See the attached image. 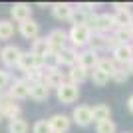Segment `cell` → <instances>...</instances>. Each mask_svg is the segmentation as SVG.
<instances>
[{"label": "cell", "mask_w": 133, "mask_h": 133, "mask_svg": "<svg viewBox=\"0 0 133 133\" xmlns=\"http://www.w3.org/2000/svg\"><path fill=\"white\" fill-rule=\"evenodd\" d=\"M46 40H48V44H50V48H52V56H56L60 50L68 48L66 42L70 40V34H68L66 30H62V28H56V30H52V32L46 36Z\"/></svg>", "instance_id": "cell-1"}, {"label": "cell", "mask_w": 133, "mask_h": 133, "mask_svg": "<svg viewBox=\"0 0 133 133\" xmlns=\"http://www.w3.org/2000/svg\"><path fill=\"white\" fill-rule=\"evenodd\" d=\"M56 95L62 103H74L79 97V88L72 82H64L60 88L56 89Z\"/></svg>", "instance_id": "cell-2"}, {"label": "cell", "mask_w": 133, "mask_h": 133, "mask_svg": "<svg viewBox=\"0 0 133 133\" xmlns=\"http://www.w3.org/2000/svg\"><path fill=\"white\" fill-rule=\"evenodd\" d=\"M24 52L18 48V46H4L2 50H0V60H2V64L8 68H14L20 64V60H22Z\"/></svg>", "instance_id": "cell-3"}, {"label": "cell", "mask_w": 133, "mask_h": 133, "mask_svg": "<svg viewBox=\"0 0 133 133\" xmlns=\"http://www.w3.org/2000/svg\"><path fill=\"white\" fill-rule=\"evenodd\" d=\"M70 42H72V46L76 48V46H85L89 44V40H91V30H89L88 26H72V30H70Z\"/></svg>", "instance_id": "cell-4"}, {"label": "cell", "mask_w": 133, "mask_h": 133, "mask_svg": "<svg viewBox=\"0 0 133 133\" xmlns=\"http://www.w3.org/2000/svg\"><path fill=\"white\" fill-rule=\"evenodd\" d=\"M42 72H44V83L48 88H60L62 83H64V74L58 70L56 66H42Z\"/></svg>", "instance_id": "cell-5"}, {"label": "cell", "mask_w": 133, "mask_h": 133, "mask_svg": "<svg viewBox=\"0 0 133 133\" xmlns=\"http://www.w3.org/2000/svg\"><path fill=\"white\" fill-rule=\"evenodd\" d=\"M72 121L78 123L79 127H88L89 123H94V115H91V107L88 105H78L72 111Z\"/></svg>", "instance_id": "cell-6"}, {"label": "cell", "mask_w": 133, "mask_h": 133, "mask_svg": "<svg viewBox=\"0 0 133 133\" xmlns=\"http://www.w3.org/2000/svg\"><path fill=\"white\" fill-rule=\"evenodd\" d=\"M111 58L121 64V66H127L129 62L133 60V46L131 44H119L115 50H111Z\"/></svg>", "instance_id": "cell-7"}, {"label": "cell", "mask_w": 133, "mask_h": 133, "mask_svg": "<svg viewBox=\"0 0 133 133\" xmlns=\"http://www.w3.org/2000/svg\"><path fill=\"white\" fill-rule=\"evenodd\" d=\"M56 62L60 64V66H78V60H79V54L76 52V48H64V50H60L58 54L54 56Z\"/></svg>", "instance_id": "cell-8"}, {"label": "cell", "mask_w": 133, "mask_h": 133, "mask_svg": "<svg viewBox=\"0 0 133 133\" xmlns=\"http://www.w3.org/2000/svg\"><path fill=\"white\" fill-rule=\"evenodd\" d=\"M30 83L26 82V79H14L12 82V85L8 88V94L14 97V99H26V97H30Z\"/></svg>", "instance_id": "cell-9"}, {"label": "cell", "mask_w": 133, "mask_h": 133, "mask_svg": "<svg viewBox=\"0 0 133 133\" xmlns=\"http://www.w3.org/2000/svg\"><path fill=\"white\" fill-rule=\"evenodd\" d=\"M48 121H50L54 133H68L70 127H72V117L64 115V113H56V115H52Z\"/></svg>", "instance_id": "cell-10"}, {"label": "cell", "mask_w": 133, "mask_h": 133, "mask_svg": "<svg viewBox=\"0 0 133 133\" xmlns=\"http://www.w3.org/2000/svg\"><path fill=\"white\" fill-rule=\"evenodd\" d=\"M10 16L16 20V22H26V20H30L32 18V8H30V4H26V2H16V4H12L10 8Z\"/></svg>", "instance_id": "cell-11"}, {"label": "cell", "mask_w": 133, "mask_h": 133, "mask_svg": "<svg viewBox=\"0 0 133 133\" xmlns=\"http://www.w3.org/2000/svg\"><path fill=\"white\" fill-rule=\"evenodd\" d=\"M117 30V22L113 14H99V20H97V30L95 32L99 34H109Z\"/></svg>", "instance_id": "cell-12"}, {"label": "cell", "mask_w": 133, "mask_h": 133, "mask_svg": "<svg viewBox=\"0 0 133 133\" xmlns=\"http://www.w3.org/2000/svg\"><path fill=\"white\" fill-rule=\"evenodd\" d=\"M42 66H44V60L36 58L32 52H24L22 60H20V64H18V68H20L24 74L30 72V70H34V68H42Z\"/></svg>", "instance_id": "cell-13"}, {"label": "cell", "mask_w": 133, "mask_h": 133, "mask_svg": "<svg viewBox=\"0 0 133 133\" xmlns=\"http://www.w3.org/2000/svg\"><path fill=\"white\" fill-rule=\"evenodd\" d=\"M32 52L36 58H40V60H46L48 56H52V48L50 44H48V40L46 38H38V40H34L32 42Z\"/></svg>", "instance_id": "cell-14"}, {"label": "cell", "mask_w": 133, "mask_h": 133, "mask_svg": "<svg viewBox=\"0 0 133 133\" xmlns=\"http://www.w3.org/2000/svg\"><path fill=\"white\" fill-rule=\"evenodd\" d=\"M20 34H22L26 40H38V34H40V24L34 20V18H30V20H26V22L20 24Z\"/></svg>", "instance_id": "cell-15"}, {"label": "cell", "mask_w": 133, "mask_h": 133, "mask_svg": "<svg viewBox=\"0 0 133 133\" xmlns=\"http://www.w3.org/2000/svg\"><path fill=\"white\" fill-rule=\"evenodd\" d=\"M97 62H99V58H97V52H91V50H85L79 54V60L78 64L82 68H85L88 72H91V70H95L97 68Z\"/></svg>", "instance_id": "cell-16"}, {"label": "cell", "mask_w": 133, "mask_h": 133, "mask_svg": "<svg viewBox=\"0 0 133 133\" xmlns=\"http://www.w3.org/2000/svg\"><path fill=\"white\" fill-rule=\"evenodd\" d=\"M74 8L72 4H68V2H58V4L52 6V12H54V16L58 20H72V14H74Z\"/></svg>", "instance_id": "cell-17"}, {"label": "cell", "mask_w": 133, "mask_h": 133, "mask_svg": "<svg viewBox=\"0 0 133 133\" xmlns=\"http://www.w3.org/2000/svg\"><path fill=\"white\" fill-rule=\"evenodd\" d=\"M88 78H89V72L85 70V68H82L79 64H78V66H74V68H70V72H68V79H70L72 83H76V85L83 83Z\"/></svg>", "instance_id": "cell-18"}, {"label": "cell", "mask_w": 133, "mask_h": 133, "mask_svg": "<svg viewBox=\"0 0 133 133\" xmlns=\"http://www.w3.org/2000/svg\"><path fill=\"white\" fill-rule=\"evenodd\" d=\"M91 115H94L95 123L107 121V119H111V107L107 103H97V105L91 107Z\"/></svg>", "instance_id": "cell-19"}, {"label": "cell", "mask_w": 133, "mask_h": 133, "mask_svg": "<svg viewBox=\"0 0 133 133\" xmlns=\"http://www.w3.org/2000/svg\"><path fill=\"white\" fill-rule=\"evenodd\" d=\"M48 95H50V88H48L44 82L34 83L32 88H30V97H32L34 101H44V99H48Z\"/></svg>", "instance_id": "cell-20"}, {"label": "cell", "mask_w": 133, "mask_h": 133, "mask_svg": "<svg viewBox=\"0 0 133 133\" xmlns=\"http://www.w3.org/2000/svg\"><path fill=\"white\" fill-rule=\"evenodd\" d=\"M88 46H89V50H91V52L107 50V36H105V34H99V32H94Z\"/></svg>", "instance_id": "cell-21"}, {"label": "cell", "mask_w": 133, "mask_h": 133, "mask_svg": "<svg viewBox=\"0 0 133 133\" xmlns=\"http://www.w3.org/2000/svg\"><path fill=\"white\" fill-rule=\"evenodd\" d=\"M115 22H117V28H125V26H133V16L129 8H123V10H117L115 14Z\"/></svg>", "instance_id": "cell-22"}, {"label": "cell", "mask_w": 133, "mask_h": 133, "mask_svg": "<svg viewBox=\"0 0 133 133\" xmlns=\"http://www.w3.org/2000/svg\"><path fill=\"white\" fill-rule=\"evenodd\" d=\"M119 44H133V26H125V28H117L113 32Z\"/></svg>", "instance_id": "cell-23"}, {"label": "cell", "mask_w": 133, "mask_h": 133, "mask_svg": "<svg viewBox=\"0 0 133 133\" xmlns=\"http://www.w3.org/2000/svg\"><path fill=\"white\" fill-rule=\"evenodd\" d=\"M88 18H89V12L83 10L82 6H78L72 14V24L74 26H88Z\"/></svg>", "instance_id": "cell-24"}, {"label": "cell", "mask_w": 133, "mask_h": 133, "mask_svg": "<svg viewBox=\"0 0 133 133\" xmlns=\"http://www.w3.org/2000/svg\"><path fill=\"white\" fill-rule=\"evenodd\" d=\"M117 62L113 60V58H99V62H97V70H101V72L109 74V76H113L117 70Z\"/></svg>", "instance_id": "cell-25"}, {"label": "cell", "mask_w": 133, "mask_h": 133, "mask_svg": "<svg viewBox=\"0 0 133 133\" xmlns=\"http://www.w3.org/2000/svg\"><path fill=\"white\" fill-rule=\"evenodd\" d=\"M89 78H91V82H94L95 85H105V83L111 79V76L95 68V70H91V72H89Z\"/></svg>", "instance_id": "cell-26"}, {"label": "cell", "mask_w": 133, "mask_h": 133, "mask_svg": "<svg viewBox=\"0 0 133 133\" xmlns=\"http://www.w3.org/2000/svg\"><path fill=\"white\" fill-rule=\"evenodd\" d=\"M14 36V24L10 20H0V40H10Z\"/></svg>", "instance_id": "cell-27"}, {"label": "cell", "mask_w": 133, "mask_h": 133, "mask_svg": "<svg viewBox=\"0 0 133 133\" xmlns=\"http://www.w3.org/2000/svg\"><path fill=\"white\" fill-rule=\"evenodd\" d=\"M12 105H16V103H14V97H12L8 91H0V113L4 115Z\"/></svg>", "instance_id": "cell-28"}, {"label": "cell", "mask_w": 133, "mask_h": 133, "mask_svg": "<svg viewBox=\"0 0 133 133\" xmlns=\"http://www.w3.org/2000/svg\"><path fill=\"white\" fill-rule=\"evenodd\" d=\"M8 133H28V123L24 119H14L8 123Z\"/></svg>", "instance_id": "cell-29"}, {"label": "cell", "mask_w": 133, "mask_h": 133, "mask_svg": "<svg viewBox=\"0 0 133 133\" xmlns=\"http://www.w3.org/2000/svg\"><path fill=\"white\" fill-rule=\"evenodd\" d=\"M32 133H54V131H52V125L48 119H38L32 125Z\"/></svg>", "instance_id": "cell-30"}, {"label": "cell", "mask_w": 133, "mask_h": 133, "mask_svg": "<svg viewBox=\"0 0 133 133\" xmlns=\"http://www.w3.org/2000/svg\"><path fill=\"white\" fill-rule=\"evenodd\" d=\"M129 76H131V74H129L127 66H121V68H117V70H115V74L111 76V79H113V82H117V83H123V82H127Z\"/></svg>", "instance_id": "cell-31"}, {"label": "cell", "mask_w": 133, "mask_h": 133, "mask_svg": "<svg viewBox=\"0 0 133 133\" xmlns=\"http://www.w3.org/2000/svg\"><path fill=\"white\" fill-rule=\"evenodd\" d=\"M115 123L111 121V119H107V121H101L95 125V133H115Z\"/></svg>", "instance_id": "cell-32"}, {"label": "cell", "mask_w": 133, "mask_h": 133, "mask_svg": "<svg viewBox=\"0 0 133 133\" xmlns=\"http://www.w3.org/2000/svg\"><path fill=\"white\" fill-rule=\"evenodd\" d=\"M8 83H10V74L6 70H0V91H4Z\"/></svg>", "instance_id": "cell-33"}, {"label": "cell", "mask_w": 133, "mask_h": 133, "mask_svg": "<svg viewBox=\"0 0 133 133\" xmlns=\"http://www.w3.org/2000/svg\"><path fill=\"white\" fill-rule=\"evenodd\" d=\"M127 109L133 113V95H129V99H127Z\"/></svg>", "instance_id": "cell-34"}, {"label": "cell", "mask_w": 133, "mask_h": 133, "mask_svg": "<svg viewBox=\"0 0 133 133\" xmlns=\"http://www.w3.org/2000/svg\"><path fill=\"white\" fill-rule=\"evenodd\" d=\"M127 70H129V74H131V76H133V60H131V62H129V64H127Z\"/></svg>", "instance_id": "cell-35"}, {"label": "cell", "mask_w": 133, "mask_h": 133, "mask_svg": "<svg viewBox=\"0 0 133 133\" xmlns=\"http://www.w3.org/2000/svg\"><path fill=\"white\" fill-rule=\"evenodd\" d=\"M2 117H4V115H2V113H0V121H2Z\"/></svg>", "instance_id": "cell-36"}, {"label": "cell", "mask_w": 133, "mask_h": 133, "mask_svg": "<svg viewBox=\"0 0 133 133\" xmlns=\"http://www.w3.org/2000/svg\"><path fill=\"white\" fill-rule=\"evenodd\" d=\"M125 133H129V131H125Z\"/></svg>", "instance_id": "cell-37"}, {"label": "cell", "mask_w": 133, "mask_h": 133, "mask_svg": "<svg viewBox=\"0 0 133 133\" xmlns=\"http://www.w3.org/2000/svg\"><path fill=\"white\" fill-rule=\"evenodd\" d=\"M131 46H133V44H131Z\"/></svg>", "instance_id": "cell-38"}]
</instances>
